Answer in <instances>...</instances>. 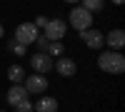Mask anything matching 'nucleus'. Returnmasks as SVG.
Instances as JSON below:
<instances>
[{"mask_svg": "<svg viewBox=\"0 0 125 112\" xmlns=\"http://www.w3.org/2000/svg\"><path fill=\"white\" fill-rule=\"evenodd\" d=\"M110 3H113V5H123L125 0H110Z\"/></svg>", "mask_w": 125, "mask_h": 112, "instance_id": "nucleus-21", "label": "nucleus"}, {"mask_svg": "<svg viewBox=\"0 0 125 112\" xmlns=\"http://www.w3.org/2000/svg\"><path fill=\"white\" fill-rule=\"evenodd\" d=\"M15 112H33V102H30V97H25L23 102L15 105Z\"/></svg>", "mask_w": 125, "mask_h": 112, "instance_id": "nucleus-16", "label": "nucleus"}, {"mask_svg": "<svg viewBox=\"0 0 125 112\" xmlns=\"http://www.w3.org/2000/svg\"><path fill=\"white\" fill-rule=\"evenodd\" d=\"M30 67H33V72L48 75L53 70V57L48 52H35V55H30Z\"/></svg>", "mask_w": 125, "mask_h": 112, "instance_id": "nucleus-5", "label": "nucleus"}, {"mask_svg": "<svg viewBox=\"0 0 125 112\" xmlns=\"http://www.w3.org/2000/svg\"><path fill=\"white\" fill-rule=\"evenodd\" d=\"M43 30H45V37L50 40V43H53V40H62L65 37V30H68V23L60 20V17H55V20H48V25Z\"/></svg>", "mask_w": 125, "mask_h": 112, "instance_id": "nucleus-6", "label": "nucleus"}, {"mask_svg": "<svg viewBox=\"0 0 125 112\" xmlns=\"http://www.w3.org/2000/svg\"><path fill=\"white\" fill-rule=\"evenodd\" d=\"M53 67L58 70V75H62V77H75V72H78L75 60H70V57H58L53 62Z\"/></svg>", "mask_w": 125, "mask_h": 112, "instance_id": "nucleus-8", "label": "nucleus"}, {"mask_svg": "<svg viewBox=\"0 0 125 112\" xmlns=\"http://www.w3.org/2000/svg\"><path fill=\"white\" fill-rule=\"evenodd\" d=\"M0 37H5V27H3V23H0Z\"/></svg>", "mask_w": 125, "mask_h": 112, "instance_id": "nucleus-20", "label": "nucleus"}, {"mask_svg": "<svg viewBox=\"0 0 125 112\" xmlns=\"http://www.w3.org/2000/svg\"><path fill=\"white\" fill-rule=\"evenodd\" d=\"M33 112H58V100L55 97H40L33 105Z\"/></svg>", "mask_w": 125, "mask_h": 112, "instance_id": "nucleus-11", "label": "nucleus"}, {"mask_svg": "<svg viewBox=\"0 0 125 112\" xmlns=\"http://www.w3.org/2000/svg\"><path fill=\"white\" fill-rule=\"evenodd\" d=\"M48 20H50V17H45V15H38V17H35V27H45V25H48Z\"/></svg>", "mask_w": 125, "mask_h": 112, "instance_id": "nucleus-18", "label": "nucleus"}, {"mask_svg": "<svg viewBox=\"0 0 125 112\" xmlns=\"http://www.w3.org/2000/svg\"><path fill=\"white\" fill-rule=\"evenodd\" d=\"M45 52H48L50 57H62V52H65V45H62V40H53V43L48 45Z\"/></svg>", "mask_w": 125, "mask_h": 112, "instance_id": "nucleus-13", "label": "nucleus"}, {"mask_svg": "<svg viewBox=\"0 0 125 112\" xmlns=\"http://www.w3.org/2000/svg\"><path fill=\"white\" fill-rule=\"evenodd\" d=\"M70 20V27L73 30H78V33H83V30H88V27H93V13L90 10H85L83 5H75L70 10V15H68Z\"/></svg>", "mask_w": 125, "mask_h": 112, "instance_id": "nucleus-2", "label": "nucleus"}, {"mask_svg": "<svg viewBox=\"0 0 125 112\" xmlns=\"http://www.w3.org/2000/svg\"><path fill=\"white\" fill-rule=\"evenodd\" d=\"M62 3H68V5H75V3H80V0H62Z\"/></svg>", "mask_w": 125, "mask_h": 112, "instance_id": "nucleus-19", "label": "nucleus"}, {"mask_svg": "<svg viewBox=\"0 0 125 112\" xmlns=\"http://www.w3.org/2000/svg\"><path fill=\"white\" fill-rule=\"evenodd\" d=\"M25 67L23 65H10L8 67V80H10V82H13V85H20V82H23V80H25Z\"/></svg>", "mask_w": 125, "mask_h": 112, "instance_id": "nucleus-12", "label": "nucleus"}, {"mask_svg": "<svg viewBox=\"0 0 125 112\" xmlns=\"http://www.w3.org/2000/svg\"><path fill=\"white\" fill-rule=\"evenodd\" d=\"M0 112H5V110H0Z\"/></svg>", "mask_w": 125, "mask_h": 112, "instance_id": "nucleus-22", "label": "nucleus"}, {"mask_svg": "<svg viewBox=\"0 0 125 112\" xmlns=\"http://www.w3.org/2000/svg\"><path fill=\"white\" fill-rule=\"evenodd\" d=\"M38 35H40V27H35V23H20L18 27H15V43H20V45H33L35 40H38Z\"/></svg>", "mask_w": 125, "mask_h": 112, "instance_id": "nucleus-3", "label": "nucleus"}, {"mask_svg": "<svg viewBox=\"0 0 125 112\" xmlns=\"http://www.w3.org/2000/svg\"><path fill=\"white\" fill-rule=\"evenodd\" d=\"M8 50H10L13 55H18V57H25V52H28V47H25V45H20V43H15V40H10Z\"/></svg>", "mask_w": 125, "mask_h": 112, "instance_id": "nucleus-15", "label": "nucleus"}, {"mask_svg": "<svg viewBox=\"0 0 125 112\" xmlns=\"http://www.w3.org/2000/svg\"><path fill=\"white\" fill-rule=\"evenodd\" d=\"M23 87L28 90V95H43L48 90V77L40 75V72H33V75H25L23 80Z\"/></svg>", "mask_w": 125, "mask_h": 112, "instance_id": "nucleus-4", "label": "nucleus"}, {"mask_svg": "<svg viewBox=\"0 0 125 112\" xmlns=\"http://www.w3.org/2000/svg\"><path fill=\"white\" fill-rule=\"evenodd\" d=\"M33 45H38V47H40V52H45V50H48V45H50V40H48L45 35H38V40H35Z\"/></svg>", "mask_w": 125, "mask_h": 112, "instance_id": "nucleus-17", "label": "nucleus"}, {"mask_svg": "<svg viewBox=\"0 0 125 112\" xmlns=\"http://www.w3.org/2000/svg\"><path fill=\"white\" fill-rule=\"evenodd\" d=\"M80 37H83V43H85L90 50H103V45H105V35H103L100 30H95V27L83 30Z\"/></svg>", "mask_w": 125, "mask_h": 112, "instance_id": "nucleus-7", "label": "nucleus"}, {"mask_svg": "<svg viewBox=\"0 0 125 112\" xmlns=\"http://www.w3.org/2000/svg\"><path fill=\"white\" fill-rule=\"evenodd\" d=\"M105 45L110 50H123V45H125V30L123 27H113L105 35Z\"/></svg>", "mask_w": 125, "mask_h": 112, "instance_id": "nucleus-9", "label": "nucleus"}, {"mask_svg": "<svg viewBox=\"0 0 125 112\" xmlns=\"http://www.w3.org/2000/svg\"><path fill=\"white\" fill-rule=\"evenodd\" d=\"M25 97H30V95H28V90H25L23 85H13V87L8 90V95H5V100H8V102L13 105V107H15L18 102H23Z\"/></svg>", "mask_w": 125, "mask_h": 112, "instance_id": "nucleus-10", "label": "nucleus"}, {"mask_svg": "<svg viewBox=\"0 0 125 112\" xmlns=\"http://www.w3.org/2000/svg\"><path fill=\"white\" fill-rule=\"evenodd\" d=\"M80 5L90 10V13H98V10H103V5H105V0H80Z\"/></svg>", "mask_w": 125, "mask_h": 112, "instance_id": "nucleus-14", "label": "nucleus"}, {"mask_svg": "<svg viewBox=\"0 0 125 112\" xmlns=\"http://www.w3.org/2000/svg\"><path fill=\"white\" fill-rule=\"evenodd\" d=\"M98 67L108 75H123L125 72V57L120 50H103L98 55Z\"/></svg>", "mask_w": 125, "mask_h": 112, "instance_id": "nucleus-1", "label": "nucleus"}]
</instances>
